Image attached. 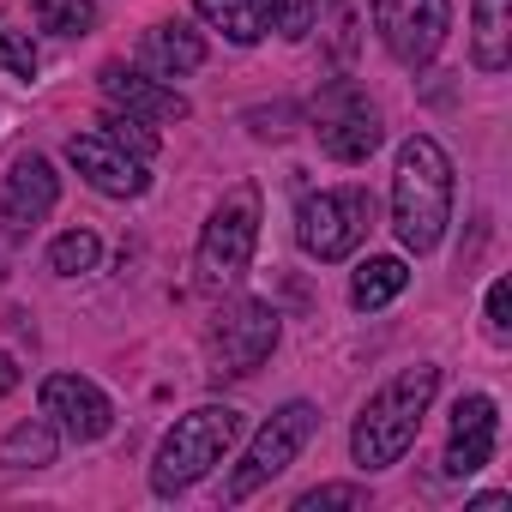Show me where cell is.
<instances>
[{
	"instance_id": "obj_6",
	"label": "cell",
	"mask_w": 512,
	"mask_h": 512,
	"mask_svg": "<svg viewBox=\"0 0 512 512\" xmlns=\"http://www.w3.org/2000/svg\"><path fill=\"white\" fill-rule=\"evenodd\" d=\"M314 428H320V410H314V404H284L260 434H253L247 458L235 464V476H229V500H247L253 488H266L272 476H284V470L296 464V452L314 440Z\"/></svg>"
},
{
	"instance_id": "obj_14",
	"label": "cell",
	"mask_w": 512,
	"mask_h": 512,
	"mask_svg": "<svg viewBox=\"0 0 512 512\" xmlns=\"http://www.w3.org/2000/svg\"><path fill=\"white\" fill-rule=\"evenodd\" d=\"M97 85H103V97L115 109H127L139 121H187V97L157 85V79H145V73H133V67H103Z\"/></svg>"
},
{
	"instance_id": "obj_18",
	"label": "cell",
	"mask_w": 512,
	"mask_h": 512,
	"mask_svg": "<svg viewBox=\"0 0 512 512\" xmlns=\"http://www.w3.org/2000/svg\"><path fill=\"white\" fill-rule=\"evenodd\" d=\"M410 284V266L404 260H362L356 266V284H350V302L356 308H386L392 296H404Z\"/></svg>"
},
{
	"instance_id": "obj_2",
	"label": "cell",
	"mask_w": 512,
	"mask_h": 512,
	"mask_svg": "<svg viewBox=\"0 0 512 512\" xmlns=\"http://www.w3.org/2000/svg\"><path fill=\"white\" fill-rule=\"evenodd\" d=\"M452 223V157L434 139H404L392 175V229L410 253H434Z\"/></svg>"
},
{
	"instance_id": "obj_21",
	"label": "cell",
	"mask_w": 512,
	"mask_h": 512,
	"mask_svg": "<svg viewBox=\"0 0 512 512\" xmlns=\"http://www.w3.org/2000/svg\"><path fill=\"white\" fill-rule=\"evenodd\" d=\"M37 25L55 37H85L97 25V0H37Z\"/></svg>"
},
{
	"instance_id": "obj_24",
	"label": "cell",
	"mask_w": 512,
	"mask_h": 512,
	"mask_svg": "<svg viewBox=\"0 0 512 512\" xmlns=\"http://www.w3.org/2000/svg\"><path fill=\"white\" fill-rule=\"evenodd\" d=\"M0 67L13 79H37V49H31L25 31H0Z\"/></svg>"
},
{
	"instance_id": "obj_23",
	"label": "cell",
	"mask_w": 512,
	"mask_h": 512,
	"mask_svg": "<svg viewBox=\"0 0 512 512\" xmlns=\"http://www.w3.org/2000/svg\"><path fill=\"white\" fill-rule=\"evenodd\" d=\"M266 19H272L278 37L302 43V37L314 31V0H266Z\"/></svg>"
},
{
	"instance_id": "obj_9",
	"label": "cell",
	"mask_w": 512,
	"mask_h": 512,
	"mask_svg": "<svg viewBox=\"0 0 512 512\" xmlns=\"http://www.w3.org/2000/svg\"><path fill=\"white\" fill-rule=\"evenodd\" d=\"M272 350H278V314L266 302H235L211 326V356L223 374H253Z\"/></svg>"
},
{
	"instance_id": "obj_19",
	"label": "cell",
	"mask_w": 512,
	"mask_h": 512,
	"mask_svg": "<svg viewBox=\"0 0 512 512\" xmlns=\"http://www.w3.org/2000/svg\"><path fill=\"white\" fill-rule=\"evenodd\" d=\"M0 464H7V470H43V464H55V428L49 422H19L7 440H0Z\"/></svg>"
},
{
	"instance_id": "obj_10",
	"label": "cell",
	"mask_w": 512,
	"mask_h": 512,
	"mask_svg": "<svg viewBox=\"0 0 512 512\" xmlns=\"http://www.w3.org/2000/svg\"><path fill=\"white\" fill-rule=\"evenodd\" d=\"M43 416H55V428L67 440H103L115 428V404L97 380L85 374H49L43 380Z\"/></svg>"
},
{
	"instance_id": "obj_25",
	"label": "cell",
	"mask_w": 512,
	"mask_h": 512,
	"mask_svg": "<svg viewBox=\"0 0 512 512\" xmlns=\"http://www.w3.org/2000/svg\"><path fill=\"white\" fill-rule=\"evenodd\" d=\"M488 332H494V338L512 332V284H506V278L488 290Z\"/></svg>"
},
{
	"instance_id": "obj_20",
	"label": "cell",
	"mask_w": 512,
	"mask_h": 512,
	"mask_svg": "<svg viewBox=\"0 0 512 512\" xmlns=\"http://www.w3.org/2000/svg\"><path fill=\"white\" fill-rule=\"evenodd\" d=\"M97 133H109L121 151H133L139 163H151L157 157V127L151 121H139V115H127V109H109L103 121H97Z\"/></svg>"
},
{
	"instance_id": "obj_11",
	"label": "cell",
	"mask_w": 512,
	"mask_h": 512,
	"mask_svg": "<svg viewBox=\"0 0 512 512\" xmlns=\"http://www.w3.org/2000/svg\"><path fill=\"white\" fill-rule=\"evenodd\" d=\"M67 163L97 187V193H109V199H139L145 193V163L133 157V151H121L109 133H73L67 139Z\"/></svg>"
},
{
	"instance_id": "obj_17",
	"label": "cell",
	"mask_w": 512,
	"mask_h": 512,
	"mask_svg": "<svg viewBox=\"0 0 512 512\" xmlns=\"http://www.w3.org/2000/svg\"><path fill=\"white\" fill-rule=\"evenodd\" d=\"M199 7V19L205 25H217L229 43H260L266 31H272V19H266V0H193Z\"/></svg>"
},
{
	"instance_id": "obj_12",
	"label": "cell",
	"mask_w": 512,
	"mask_h": 512,
	"mask_svg": "<svg viewBox=\"0 0 512 512\" xmlns=\"http://www.w3.org/2000/svg\"><path fill=\"white\" fill-rule=\"evenodd\" d=\"M55 199H61V175L49 169V157H37V151L19 157L7 187H0V229H7V235H31L55 211Z\"/></svg>"
},
{
	"instance_id": "obj_13",
	"label": "cell",
	"mask_w": 512,
	"mask_h": 512,
	"mask_svg": "<svg viewBox=\"0 0 512 512\" xmlns=\"http://www.w3.org/2000/svg\"><path fill=\"white\" fill-rule=\"evenodd\" d=\"M494 440H500V410H494V398H482V392L458 398V410H452V440H446V476H476V470L494 458Z\"/></svg>"
},
{
	"instance_id": "obj_3",
	"label": "cell",
	"mask_w": 512,
	"mask_h": 512,
	"mask_svg": "<svg viewBox=\"0 0 512 512\" xmlns=\"http://www.w3.org/2000/svg\"><path fill=\"white\" fill-rule=\"evenodd\" d=\"M241 434V410L229 404H199L193 416H181L163 446H157V464H151V488L157 494H181L193 488L199 476H211V464H223V452L235 446Z\"/></svg>"
},
{
	"instance_id": "obj_1",
	"label": "cell",
	"mask_w": 512,
	"mask_h": 512,
	"mask_svg": "<svg viewBox=\"0 0 512 512\" xmlns=\"http://www.w3.org/2000/svg\"><path fill=\"white\" fill-rule=\"evenodd\" d=\"M434 392H440V368H428V362H416V368H404L398 380H386V386L362 404V416H356V428H350L356 464H362V470L398 464V458L416 446Z\"/></svg>"
},
{
	"instance_id": "obj_16",
	"label": "cell",
	"mask_w": 512,
	"mask_h": 512,
	"mask_svg": "<svg viewBox=\"0 0 512 512\" xmlns=\"http://www.w3.org/2000/svg\"><path fill=\"white\" fill-rule=\"evenodd\" d=\"M470 55L482 73H500L512 61V0H476V37Z\"/></svg>"
},
{
	"instance_id": "obj_22",
	"label": "cell",
	"mask_w": 512,
	"mask_h": 512,
	"mask_svg": "<svg viewBox=\"0 0 512 512\" xmlns=\"http://www.w3.org/2000/svg\"><path fill=\"white\" fill-rule=\"evenodd\" d=\"M97 235L91 229H67V235H55V247H49V266L61 272V278H79V272H91L97 266Z\"/></svg>"
},
{
	"instance_id": "obj_8",
	"label": "cell",
	"mask_w": 512,
	"mask_h": 512,
	"mask_svg": "<svg viewBox=\"0 0 512 512\" xmlns=\"http://www.w3.org/2000/svg\"><path fill=\"white\" fill-rule=\"evenodd\" d=\"M374 31L398 67H428L452 31V0H374Z\"/></svg>"
},
{
	"instance_id": "obj_27",
	"label": "cell",
	"mask_w": 512,
	"mask_h": 512,
	"mask_svg": "<svg viewBox=\"0 0 512 512\" xmlns=\"http://www.w3.org/2000/svg\"><path fill=\"white\" fill-rule=\"evenodd\" d=\"M13 386H19V368H13V356H7V350H0V398H7Z\"/></svg>"
},
{
	"instance_id": "obj_15",
	"label": "cell",
	"mask_w": 512,
	"mask_h": 512,
	"mask_svg": "<svg viewBox=\"0 0 512 512\" xmlns=\"http://www.w3.org/2000/svg\"><path fill=\"white\" fill-rule=\"evenodd\" d=\"M139 61H145L151 73H163V79H181V73H199V67H205V43H199V31H187V25H151V31L139 37Z\"/></svg>"
},
{
	"instance_id": "obj_7",
	"label": "cell",
	"mask_w": 512,
	"mask_h": 512,
	"mask_svg": "<svg viewBox=\"0 0 512 512\" xmlns=\"http://www.w3.org/2000/svg\"><path fill=\"white\" fill-rule=\"evenodd\" d=\"M314 133H320L326 157H338V163H368L374 145H380V109L368 103L362 85L338 79V85H326V91L314 97Z\"/></svg>"
},
{
	"instance_id": "obj_26",
	"label": "cell",
	"mask_w": 512,
	"mask_h": 512,
	"mask_svg": "<svg viewBox=\"0 0 512 512\" xmlns=\"http://www.w3.org/2000/svg\"><path fill=\"white\" fill-rule=\"evenodd\" d=\"M368 494L362 488H314V494H302L296 500V512H320V506H362Z\"/></svg>"
},
{
	"instance_id": "obj_5",
	"label": "cell",
	"mask_w": 512,
	"mask_h": 512,
	"mask_svg": "<svg viewBox=\"0 0 512 512\" xmlns=\"http://www.w3.org/2000/svg\"><path fill=\"white\" fill-rule=\"evenodd\" d=\"M374 229V199L362 187H332V193H314L302 199L296 211V235L314 260H350V253L368 241Z\"/></svg>"
},
{
	"instance_id": "obj_4",
	"label": "cell",
	"mask_w": 512,
	"mask_h": 512,
	"mask_svg": "<svg viewBox=\"0 0 512 512\" xmlns=\"http://www.w3.org/2000/svg\"><path fill=\"white\" fill-rule=\"evenodd\" d=\"M253 241H260V187H235L217 211H211V223H205V235H199V253H193V272H199V290H235L241 278H247V266H253Z\"/></svg>"
}]
</instances>
